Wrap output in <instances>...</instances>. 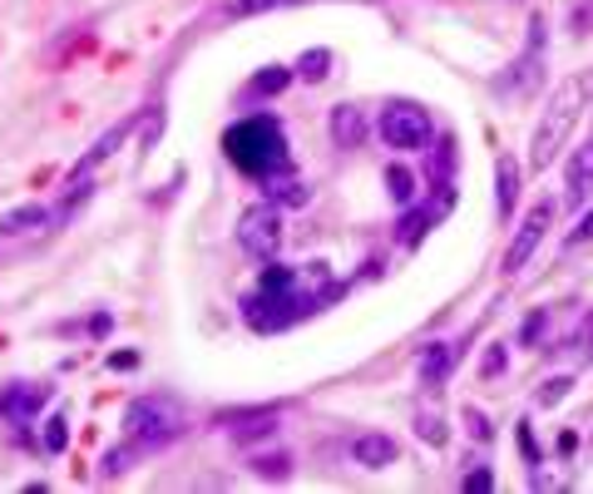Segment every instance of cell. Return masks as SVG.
Masks as SVG:
<instances>
[{
	"mask_svg": "<svg viewBox=\"0 0 593 494\" xmlns=\"http://www.w3.org/2000/svg\"><path fill=\"white\" fill-rule=\"evenodd\" d=\"M45 406V386H10L6 401H0V411H6L10 420H30Z\"/></svg>",
	"mask_w": 593,
	"mask_h": 494,
	"instance_id": "8fae6325",
	"label": "cell"
},
{
	"mask_svg": "<svg viewBox=\"0 0 593 494\" xmlns=\"http://www.w3.org/2000/svg\"><path fill=\"white\" fill-rule=\"evenodd\" d=\"M455 366H460V346H455V341L426 346V356H420V386H426V391H440L445 376H450Z\"/></svg>",
	"mask_w": 593,
	"mask_h": 494,
	"instance_id": "ba28073f",
	"label": "cell"
},
{
	"mask_svg": "<svg viewBox=\"0 0 593 494\" xmlns=\"http://www.w3.org/2000/svg\"><path fill=\"white\" fill-rule=\"evenodd\" d=\"M381 139L400 154H420L430 139H436V124H430V114L420 109V104L396 99V104L381 109Z\"/></svg>",
	"mask_w": 593,
	"mask_h": 494,
	"instance_id": "5b68a950",
	"label": "cell"
},
{
	"mask_svg": "<svg viewBox=\"0 0 593 494\" xmlns=\"http://www.w3.org/2000/svg\"><path fill=\"white\" fill-rule=\"evenodd\" d=\"M500 371H504V351H500V346H495V351L485 356V376H500Z\"/></svg>",
	"mask_w": 593,
	"mask_h": 494,
	"instance_id": "484cf974",
	"label": "cell"
},
{
	"mask_svg": "<svg viewBox=\"0 0 593 494\" xmlns=\"http://www.w3.org/2000/svg\"><path fill=\"white\" fill-rule=\"evenodd\" d=\"M124 435H129V450H139V455L144 450H164L184 435V411L168 396H144L124 416Z\"/></svg>",
	"mask_w": 593,
	"mask_h": 494,
	"instance_id": "277c9868",
	"label": "cell"
},
{
	"mask_svg": "<svg viewBox=\"0 0 593 494\" xmlns=\"http://www.w3.org/2000/svg\"><path fill=\"white\" fill-rule=\"evenodd\" d=\"M593 193V139L589 144H579L574 149V159H569V198H589Z\"/></svg>",
	"mask_w": 593,
	"mask_h": 494,
	"instance_id": "7c38bea8",
	"label": "cell"
},
{
	"mask_svg": "<svg viewBox=\"0 0 593 494\" xmlns=\"http://www.w3.org/2000/svg\"><path fill=\"white\" fill-rule=\"evenodd\" d=\"M326 65H332V50H306V55L296 60V75H302L306 84H316L326 75Z\"/></svg>",
	"mask_w": 593,
	"mask_h": 494,
	"instance_id": "e0dca14e",
	"label": "cell"
},
{
	"mask_svg": "<svg viewBox=\"0 0 593 494\" xmlns=\"http://www.w3.org/2000/svg\"><path fill=\"white\" fill-rule=\"evenodd\" d=\"M420 435H426L430 445H445V430H440V420H436V416H426V420H420Z\"/></svg>",
	"mask_w": 593,
	"mask_h": 494,
	"instance_id": "603a6c76",
	"label": "cell"
},
{
	"mask_svg": "<svg viewBox=\"0 0 593 494\" xmlns=\"http://www.w3.org/2000/svg\"><path fill=\"white\" fill-rule=\"evenodd\" d=\"M336 277L326 262H302V267H278L268 262L258 277V287L242 297V322L252 332H288L292 322L322 312L336 297Z\"/></svg>",
	"mask_w": 593,
	"mask_h": 494,
	"instance_id": "6da1fadb",
	"label": "cell"
},
{
	"mask_svg": "<svg viewBox=\"0 0 593 494\" xmlns=\"http://www.w3.org/2000/svg\"><path fill=\"white\" fill-rule=\"evenodd\" d=\"M262 183H268L272 203H288V208H302L306 203V183L296 174H288V168H282V174H272V178H262Z\"/></svg>",
	"mask_w": 593,
	"mask_h": 494,
	"instance_id": "5bb4252c",
	"label": "cell"
},
{
	"mask_svg": "<svg viewBox=\"0 0 593 494\" xmlns=\"http://www.w3.org/2000/svg\"><path fill=\"white\" fill-rule=\"evenodd\" d=\"M288 80H292V70H262V75L252 80V90H258V94H278V90H288Z\"/></svg>",
	"mask_w": 593,
	"mask_h": 494,
	"instance_id": "d6986e66",
	"label": "cell"
},
{
	"mask_svg": "<svg viewBox=\"0 0 593 494\" xmlns=\"http://www.w3.org/2000/svg\"><path fill=\"white\" fill-rule=\"evenodd\" d=\"M569 386H574V381H569V376H554V381H549V386H544V391H539V401H544V406L564 401V396H569Z\"/></svg>",
	"mask_w": 593,
	"mask_h": 494,
	"instance_id": "44dd1931",
	"label": "cell"
},
{
	"mask_svg": "<svg viewBox=\"0 0 593 494\" xmlns=\"http://www.w3.org/2000/svg\"><path fill=\"white\" fill-rule=\"evenodd\" d=\"M45 223H55V213H50V208H15V213L0 218V233L20 238V233H40Z\"/></svg>",
	"mask_w": 593,
	"mask_h": 494,
	"instance_id": "4fadbf2b",
	"label": "cell"
},
{
	"mask_svg": "<svg viewBox=\"0 0 593 494\" xmlns=\"http://www.w3.org/2000/svg\"><path fill=\"white\" fill-rule=\"evenodd\" d=\"M386 183H391V198H396L400 208H406L410 198H416V178H410L406 168H391V174H386Z\"/></svg>",
	"mask_w": 593,
	"mask_h": 494,
	"instance_id": "ac0fdd59",
	"label": "cell"
},
{
	"mask_svg": "<svg viewBox=\"0 0 593 494\" xmlns=\"http://www.w3.org/2000/svg\"><path fill=\"white\" fill-rule=\"evenodd\" d=\"M332 139H336V149H362L366 114L356 109V104H336V109H332Z\"/></svg>",
	"mask_w": 593,
	"mask_h": 494,
	"instance_id": "9c48e42d",
	"label": "cell"
},
{
	"mask_svg": "<svg viewBox=\"0 0 593 494\" xmlns=\"http://www.w3.org/2000/svg\"><path fill=\"white\" fill-rule=\"evenodd\" d=\"M238 243H242L248 257L278 262V252H282V218H278V208H272V203L248 208V213H242V223H238Z\"/></svg>",
	"mask_w": 593,
	"mask_h": 494,
	"instance_id": "8992f818",
	"label": "cell"
},
{
	"mask_svg": "<svg viewBox=\"0 0 593 494\" xmlns=\"http://www.w3.org/2000/svg\"><path fill=\"white\" fill-rule=\"evenodd\" d=\"M584 94H589V84H584V80H564L554 94H549L544 114H539V124H534V174H539V168L554 164V159H559V149L569 144L579 109H584Z\"/></svg>",
	"mask_w": 593,
	"mask_h": 494,
	"instance_id": "3957f363",
	"label": "cell"
},
{
	"mask_svg": "<svg viewBox=\"0 0 593 494\" xmlns=\"http://www.w3.org/2000/svg\"><path fill=\"white\" fill-rule=\"evenodd\" d=\"M589 238H593V208H589V213H584V223H579L574 233H569V252H574V248H584Z\"/></svg>",
	"mask_w": 593,
	"mask_h": 494,
	"instance_id": "7402d4cb",
	"label": "cell"
},
{
	"mask_svg": "<svg viewBox=\"0 0 593 494\" xmlns=\"http://www.w3.org/2000/svg\"><path fill=\"white\" fill-rule=\"evenodd\" d=\"M465 490H470V494H485V490H495L490 470H475V475H470V480H465Z\"/></svg>",
	"mask_w": 593,
	"mask_h": 494,
	"instance_id": "cb8c5ba5",
	"label": "cell"
},
{
	"mask_svg": "<svg viewBox=\"0 0 593 494\" xmlns=\"http://www.w3.org/2000/svg\"><path fill=\"white\" fill-rule=\"evenodd\" d=\"M288 6H302V0H232L228 15L242 20V15H268V10H288Z\"/></svg>",
	"mask_w": 593,
	"mask_h": 494,
	"instance_id": "2e32d148",
	"label": "cell"
},
{
	"mask_svg": "<svg viewBox=\"0 0 593 494\" xmlns=\"http://www.w3.org/2000/svg\"><path fill=\"white\" fill-rule=\"evenodd\" d=\"M352 455H356V465H366V470H386V465H396L400 445L391 435H362L352 445Z\"/></svg>",
	"mask_w": 593,
	"mask_h": 494,
	"instance_id": "30bf717a",
	"label": "cell"
},
{
	"mask_svg": "<svg viewBox=\"0 0 593 494\" xmlns=\"http://www.w3.org/2000/svg\"><path fill=\"white\" fill-rule=\"evenodd\" d=\"M65 445H70L65 416H50V420H45V450H65Z\"/></svg>",
	"mask_w": 593,
	"mask_h": 494,
	"instance_id": "ffe728a7",
	"label": "cell"
},
{
	"mask_svg": "<svg viewBox=\"0 0 593 494\" xmlns=\"http://www.w3.org/2000/svg\"><path fill=\"white\" fill-rule=\"evenodd\" d=\"M465 420H470V435H475V440L490 435V425H485V416H480V411H465Z\"/></svg>",
	"mask_w": 593,
	"mask_h": 494,
	"instance_id": "d4e9b609",
	"label": "cell"
},
{
	"mask_svg": "<svg viewBox=\"0 0 593 494\" xmlns=\"http://www.w3.org/2000/svg\"><path fill=\"white\" fill-rule=\"evenodd\" d=\"M500 193H495V208H500V218H510L514 213V203H519V164L510 159V154H500Z\"/></svg>",
	"mask_w": 593,
	"mask_h": 494,
	"instance_id": "9a60e30c",
	"label": "cell"
},
{
	"mask_svg": "<svg viewBox=\"0 0 593 494\" xmlns=\"http://www.w3.org/2000/svg\"><path fill=\"white\" fill-rule=\"evenodd\" d=\"M222 154L248 178H272L288 168V134L272 114H252V119H238L222 134Z\"/></svg>",
	"mask_w": 593,
	"mask_h": 494,
	"instance_id": "7a4b0ae2",
	"label": "cell"
},
{
	"mask_svg": "<svg viewBox=\"0 0 593 494\" xmlns=\"http://www.w3.org/2000/svg\"><path fill=\"white\" fill-rule=\"evenodd\" d=\"M549 223H554V203H534V213H529L524 223H519L514 243H510V252H504V272H519L529 257H534V248L544 243Z\"/></svg>",
	"mask_w": 593,
	"mask_h": 494,
	"instance_id": "52a82bcc",
	"label": "cell"
}]
</instances>
